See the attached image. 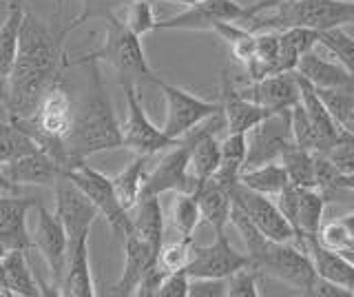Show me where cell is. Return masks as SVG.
I'll return each instance as SVG.
<instances>
[{
    "label": "cell",
    "instance_id": "6da1fadb",
    "mask_svg": "<svg viewBox=\"0 0 354 297\" xmlns=\"http://www.w3.org/2000/svg\"><path fill=\"white\" fill-rule=\"evenodd\" d=\"M62 38V31H53L40 18L25 12L18 58L7 75L5 109L9 120H31L42 96L55 80L62 78V69H66Z\"/></svg>",
    "mask_w": 354,
    "mask_h": 297
},
{
    "label": "cell",
    "instance_id": "7a4b0ae2",
    "mask_svg": "<svg viewBox=\"0 0 354 297\" xmlns=\"http://www.w3.org/2000/svg\"><path fill=\"white\" fill-rule=\"evenodd\" d=\"M64 147L69 162L124 147L122 125L118 123L113 102L106 93L100 62H88V87L84 100L75 109V123L64 140Z\"/></svg>",
    "mask_w": 354,
    "mask_h": 297
},
{
    "label": "cell",
    "instance_id": "3957f363",
    "mask_svg": "<svg viewBox=\"0 0 354 297\" xmlns=\"http://www.w3.org/2000/svg\"><path fill=\"white\" fill-rule=\"evenodd\" d=\"M88 62H106L118 73V80L136 84L138 89L142 84H153L158 75L151 69L147 53L142 47V38L127 27L124 20H120L118 14L106 18V34L102 45L93 51L80 53V56H69L66 53L64 67H80Z\"/></svg>",
    "mask_w": 354,
    "mask_h": 297
},
{
    "label": "cell",
    "instance_id": "277c9868",
    "mask_svg": "<svg viewBox=\"0 0 354 297\" xmlns=\"http://www.w3.org/2000/svg\"><path fill=\"white\" fill-rule=\"evenodd\" d=\"M274 7L277 12L272 16H252L246 27L250 31H281L288 27L326 31L343 25H354V3H343V0H281Z\"/></svg>",
    "mask_w": 354,
    "mask_h": 297
},
{
    "label": "cell",
    "instance_id": "5b68a950",
    "mask_svg": "<svg viewBox=\"0 0 354 297\" xmlns=\"http://www.w3.org/2000/svg\"><path fill=\"white\" fill-rule=\"evenodd\" d=\"M62 175L69 178L77 189L95 204L100 215L109 222L115 237L124 240L131 233V213L124 211V206L120 204L115 189H113V180H111L109 175L88 167L86 160H71L62 169Z\"/></svg>",
    "mask_w": 354,
    "mask_h": 297
},
{
    "label": "cell",
    "instance_id": "8992f818",
    "mask_svg": "<svg viewBox=\"0 0 354 297\" xmlns=\"http://www.w3.org/2000/svg\"><path fill=\"white\" fill-rule=\"evenodd\" d=\"M252 267L261 275H270L304 295L313 291L319 278L310 253L290 242H268Z\"/></svg>",
    "mask_w": 354,
    "mask_h": 297
},
{
    "label": "cell",
    "instance_id": "52a82bcc",
    "mask_svg": "<svg viewBox=\"0 0 354 297\" xmlns=\"http://www.w3.org/2000/svg\"><path fill=\"white\" fill-rule=\"evenodd\" d=\"M153 84L162 91L164 100H166L164 134L173 140L184 138L191 129H195L197 125H202L204 120H208L210 116L221 111V102L204 100V98L182 89V87H175L171 82L160 80V78Z\"/></svg>",
    "mask_w": 354,
    "mask_h": 297
},
{
    "label": "cell",
    "instance_id": "ba28073f",
    "mask_svg": "<svg viewBox=\"0 0 354 297\" xmlns=\"http://www.w3.org/2000/svg\"><path fill=\"white\" fill-rule=\"evenodd\" d=\"M122 91L127 98V120L122 125V140L124 149H131L136 156H155L162 149L175 147L177 140L169 138L164 129L155 127L142 107L140 89L131 82H122Z\"/></svg>",
    "mask_w": 354,
    "mask_h": 297
},
{
    "label": "cell",
    "instance_id": "9c48e42d",
    "mask_svg": "<svg viewBox=\"0 0 354 297\" xmlns=\"http://www.w3.org/2000/svg\"><path fill=\"white\" fill-rule=\"evenodd\" d=\"M191 149H193L191 134L177 140V145L155 164V169L147 173L142 197L162 195V193H193L197 182L191 173Z\"/></svg>",
    "mask_w": 354,
    "mask_h": 297
},
{
    "label": "cell",
    "instance_id": "30bf717a",
    "mask_svg": "<svg viewBox=\"0 0 354 297\" xmlns=\"http://www.w3.org/2000/svg\"><path fill=\"white\" fill-rule=\"evenodd\" d=\"M11 123L20 127L22 131H36V134L49 136V138L66 140V136L71 134L73 123H75V107L62 78L55 80L47 89V93L42 96L36 116L31 120H11Z\"/></svg>",
    "mask_w": 354,
    "mask_h": 297
},
{
    "label": "cell",
    "instance_id": "8fae6325",
    "mask_svg": "<svg viewBox=\"0 0 354 297\" xmlns=\"http://www.w3.org/2000/svg\"><path fill=\"white\" fill-rule=\"evenodd\" d=\"M248 20V7L235 3V0H202V3L184 9L182 14L160 20L155 25V31H213L217 23H239L246 27Z\"/></svg>",
    "mask_w": 354,
    "mask_h": 297
},
{
    "label": "cell",
    "instance_id": "7c38bea8",
    "mask_svg": "<svg viewBox=\"0 0 354 297\" xmlns=\"http://www.w3.org/2000/svg\"><path fill=\"white\" fill-rule=\"evenodd\" d=\"M33 246H38L44 262L49 267V291L51 295H62L60 286L66 269V255H69V237L60 222V217L49 208L38 206V224L33 235Z\"/></svg>",
    "mask_w": 354,
    "mask_h": 297
},
{
    "label": "cell",
    "instance_id": "4fadbf2b",
    "mask_svg": "<svg viewBox=\"0 0 354 297\" xmlns=\"http://www.w3.org/2000/svg\"><path fill=\"white\" fill-rule=\"evenodd\" d=\"M248 156L243 169L261 167V164L277 162L281 158L283 149L292 142L290 129V109L277 111L268 116L257 127H252L248 134Z\"/></svg>",
    "mask_w": 354,
    "mask_h": 297
},
{
    "label": "cell",
    "instance_id": "5bb4252c",
    "mask_svg": "<svg viewBox=\"0 0 354 297\" xmlns=\"http://www.w3.org/2000/svg\"><path fill=\"white\" fill-rule=\"evenodd\" d=\"M55 215L60 217L71 249L80 237L91 235L100 211L69 178L60 175V180L55 182Z\"/></svg>",
    "mask_w": 354,
    "mask_h": 297
},
{
    "label": "cell",
    "instance_id": "9a60e30c",
    "mask_svg": "<svg viewBox=\"0 0 354 297\" xmlns=\"http://www.w3.org/2000/svg\"><path fill=\"white\" fill-rule=\"evenodd\" d=\"M232 200L250 215L254 226L270 242H295L297 244V233L292 224L283 217V213L279 211V206H277L270 195L257 193L239 182L232 189Z\"/></svg>",
    "mask_w": 354,
    "mask_h": 297
},
{
    "label": "cell",
    "instance_id": "2e32d148",
    "mask_svg": "<svg viewBox=\"0 0 354 297\" xmlns=\"http://www.w3.org/2000/svg\"><path fill=\"white\" fill-rule=\"evenodd\" d=\"M250 258L246 251H237L230 244L226 233H215V240L208 246H195L193 244V255L188 262L186 273L191 278H221L226 280L228 275L235 271L248 267Z\"/></svg>",
    "mask_w": 354,
    "mask_h": 297
},
{
    "label": "cell",
    "instance_id": "e0dca14e",
    "mask_svg": "<svg viewBox=\"0 0 354 297\" xmlns=\"http://www.w3.org/2000/svg\"><path fill=\"white\" fill-rule=\"evenodd\" d=\"M219 102H221V116H224L226 134H248L252 127H257L261 120L272 116V111L263 109L248 100L246 96H241L230 80V71H221V91H219Z\"/></svg>",
    "mask_w": 354,
    "mask_h": 297
},
{
    "label": "cell",
    "instance_id": "ac0fdd59",
    "mask_svg": "<svg viewBox=\"0 0 354 297\" xmlns=\"http://www.w3.org/2000/svg\"><path fill=\"white\" fill-rule=\"evenodd\" d=\"M241 96H246L248 100L254 105H259L268 111H286V109H292L299 102V80H297V71H279V73H270L266 78L252 80L250 87L246 89H239Z\"/></svg>",
    "mask_w": 354,
    "mask_h": 297
},
{
    "label": "cell",
    "instance_id": "d6986e66",
    "mask_svg": "<svg viewBox=\"0 0 354 297\" xmlns=\"http://www.w3.org/2000/svg\"><path fill=\"white\" fill-rule=\"evenodd\" d=\"M33 197L3 193L0 197V246L5 251H29L33 237L27 231V213L36 208Z\"/></svg>",
    "mask_w": 354,
    "mask_h": 297
},
{
    "label": "cell",
    "instance_id": "ffe728a7",
    "mask_svg": "<svg viewBox=\"0 0 354 297\" xmlns=\"http://www.w3.org/2000/svg\"><path fill=\"white\" fill-rule=\"evenodd\" d=\"M158 262V251H153L147 242L140 240L136 233H129L124 237V269H122L120 280L111 286V295L129 297L136 295L142 278L147 271Z\"/></svg>",
    "mask_w": 354,
    "mask_h": 297
},
{
    "label": "cell",
    "instance_id": "44dd1931",
    "mask_svg": "<svg viewBox=\"0 0 354 297\" xmlns=\"http://www.w3.org/2000/svg\"><path fill=\"white\" fill-rule=\"evenodd\" d=\"M5 175L16 184H40V186H55V182L62 175V164L51 158L44 151H33L27 156H20L16 160L5 162L3 167Z\"/></svg>",
    "mask_w": 354,
    "mask_h": 297
},
{
    "label": "cell",
    "instance_id": "7402d4cb",
    "mask_svg": "<svg viewBox=\"0 0 354 297\" xmlns=\"http://www.w3.org/2000/svg\"><path fill=\"white\" fill-rule=\"evenodd\" d=\"M60 291L66 297H93L95 295V284L91 275V258H88V235L80 237L69 249Z\"/></svg>",
    "mask_w": 354,
    "mask_h": 297
},
{
    "label": "cell",
    "instance_id": "603a6c76",
    "mask_svg": "<svg viewBox=\"0 0 354 297\" xmlns=\"http://www.w3.org/2000/svg\"><path fill=\"white\" fill-rule=\"evenodd\" d=\"M299 75H304L308 82H313L317 89H346L354 91V73H350L343 64L330 62L317 56L315 51H308L301 56L297 69Z\"/></svg>",
    "mask_w": 354,
    "mask_h": 297
},
{
    "label": "cell",
    "instance_id": "cb8c5ba5",
    "mask_svg": "<svg viewBox=\"0 0 354 297\" xmlns=\"http://www.w3.org/2000/svg\"><path fill=\"white\" fill-rule=\"evenodd\" d=\"M164 208L160 195H144L131 211V233H136L140 240L158 251L164 244Z\"/></svg>",
    "mask_w": 354,
    "mask_h": 297
},
{
    "label": "cell",
    "instance_id": "d4e9b609",
    "mask_svg": "<svg viewBox=\"0 0 354 297\" xmlns=\"http://www.w3.org/2000/svg\"><path fill=\"white\" fill-rule=\"evenodd\" d=\"M306 249L310 253V258H313V264H315L319 278L335 282L354 295V264L343 255V253L324 249L315 235L306 237Z\"/></svg>",
    "mask_w": 354,
    "mask_h": 297
},
{
    "label": "cell",
    "instance_id": "484cf974",
    "mask_svg": "<svg viewBox=\"0 0 354 297\" xmlns=\"http://www.w3.org/2000/svg\"><path fill=\"white\" fill-rule=\"evenodd\" d=\"M193 193L197 195L199 208H202V219H206L215 233H226L232 208V189L210 178L204 184H197Z\"/></svg>",
    "mask_w": 354,
    "mask_h": 297
},
{
    "label": "cell",
    "instance_id": "4316f807",
    "mask_svg": "<svg viewBox=\"0 0 354 297\" xmlns=\"http://www.w3.org/2000/svg\"><path fill=\"white\" fill-rule=\"evenodd\" d=\"M319 45V31L308 27H288L279 31V58H277L274 73L295 71L301 56Z\"/></svg>",
    "mask_w": 354,
    "mask_h": 297
},
{
    "label": "cell",
    "instance_id": "83f0119b",
    "mask_svg": "<svg viewBox=\"0 0 354 297\" xmlns=\"http://www.w3.org/2000/svg\"><path fill=\"white\" fill-rule=\"evenodd\" d=\"M5 278L11 297H40L44 295V286L38 284L36 275H33L27 251H5L3 255Z\"/></svg>",
    "mask_w": 354,
    "mask_h": 297
},
{
    "label": "cell",
    "instance_id": "f1b7e54d",
    "mask_svg": "<svg viewBox=\"0 0 354 297\" xmlns=\"http://www.w3.org/2000/svg\"><path fill=\"white\" fill-rule=\"evenodd\" d=\"M151 156H136L124 169H122L113 180V189L120 204L124 206V211H133L136 204L142 200V191H144V182H147V164Z\"/></svg>",
    "mask_w": 354,
    "mask_h": 297
},
{
    "label": "cell",
    "instance_id": "f546056e",
    "mask_svg": "<svg viewBox=\"0 0 354 297\" xmlns=\"http://www.w3.org/2000/svg\"><path fill=\"white\" fill-rule=\"evenodd\" d=\"M326 197L317 189L299 186V204H297V244L306 249V237L317 235L319 226L324 224ZM308 251V249H306Z\"/></svg>",
    "mask_w": 354,
    "mask_h": 297
},
{
    "label": "cell",
    "instance_id": "4dcf8cb0",
    "mask_svg": "<svg viewBox=\"0 0 354 297\" xmlns=\"http://www.w3.org/2000/svg\"><path fill=\"white\" fill-rule=\"evenodd\" d=\"M239 182L243 186H248V189H252V191L274 197L288 182H290V178H288L283 164L277 160V162L261 164V167L243 169L239 173Z\"/></svg>",
    "mask_w": 354,
    "mask_h": 297
},
{
    "label": "cell",
    "instance_id": "1f68e13d",
    "mask_svg": "<svg viewBox=\"0 0 354 297\" xmlns=\"http://www.w3.org/2000/svg\"><path fill=\"white\" fill-rule=\"evenodd\" d=\"M279 162L283 164V169L288 173L292 184L297 186H308V189H315L317 186V175H315V153L308 151L304 147L295 145L290 142L283 153Z\"/></svg>",
    "mask_w": 354,
    "mask_h": 297
},
{
    "label": "cell",
    "instance_id": "d6a6232c",
    "mask_svg": "<svg viewBox=\"0 0 354 297\" xmlns=\"http://www.w3.org/2000/svg\"><path fill=\"white\" fill-rule=\"evenodd\" d=\"M22 18H25V5H16L11 16L5 20V25L0 27V75L3 78L11 73L18 58Z\"/></svg>",
    "mask_w": 354,
    "mask_h": 297
},
{
    "label": "cell",
    "instance_id": "836d02e7",
    "mask_svg": "<svg viewBox=\"0 0 354 297\" xmlns=\"http://www.w3.org/2000/svg\"><path fill=\"white\" fill-rule=\"evenodd\" d=\"M221 145V164L217 169V175L226 180H239V173L243 171L248 156V138L246 134H226L224 140H219Z\"/></svg>",
    "mask_w": 354,
    "mask_h": 297
},
{
    "label": "cell",
    "instance_id": "e575fe53",
    "mask_svg": "<svg viewBox=\"0 0 354 297\" xmlns=\"http://www.w3.org/2000/svg\"><path fill=\"white\" fill-rule=\"evenodd\" d=\"M230 224L237 228V233L241 235V242H243V249H246V255L250 258V264H254V260L261 255L270 240L254 226L250 215L243 211L235 200H232V208H230Z\"/></svg>",
    "mask_w": 354,
    "mask_h": 297
},
{
    "label": "cell",
    "instance_id": "d590c367",
    "mask_svg": "<svg viewBox=\"0 0 354 297\" xmlns=\"http://www.w3.org/2000/svg\"><path fill=\"white\" fill-rule=\"evenodd\" d=\"M171 219L180 237H193L195 228L202 222V208H199L195 193H175L171 204Z\"/></svg>",
    "mask_w": 354,
    "mask_h": 297
},
{
    "label": "cell",
    "instance_id": "8d00e7d4",
    "mask_svg": "<svg viewBox=\"0 0 354 297\" xmlns=\"http://www.w3.org/2000/svg\"><path fill=\"white\" fill-rule=\"evenodd\" d=\"M33 151H38V145L20 127H16L11 120H5L0 125V167L9 160H16Z\"/></svg>",
    "mask_w": 354,
    "mask_h": 297
},
{
    "label": "cell",
    "instance_id": "74e56055",
    "mask_svg": "<svg viewBox=\"0 0 354 297\" xmlns=\"http://www.w3.org/2000/svg\"><path fill=\"white\" fill-rule=\"evenodd\" d=\"M133 0H82V12L77 14L69 25L62 29V34H71L73 29L82 27L88 20H106L111 16L118 14V9L122 7H129Z\"/></svg>",
    "mask_w": 354,
    "mask_h": 297
},
{
    "label": "cell",
    "instance_id": "f35d334b",
    "mask_svg": "<svg viewBox=\"0 0 354 297\" xmlns=\"http://www.w3.org/2000/svg\"><path fill=\"white\" fill-rule=\"evenodd\" d=\"M319 45H324L339 64L354 73V38L348 36L341 27L319 31Z\"/></svg>",
    "mask_w": 354,
    "mask_h": 297
},
{
    "label": "cell",
    "instance_id": "ab89813d",
    "mask_svg": "<svg viewBox=\"0 0 354 297\" xmlns=\"http://www.w3.org/2000/svg\"><path fill=\"white\" fill-rule=\"evenodd\" d=\"M193 255V237H180L177 242H171V244H162L160 253H158V264L166 271H184L188 267Z\"/></svg>",
    "mask_w": 354,
    "mask_h": 297
},
{
    "label": "cell",
    "instance_id": "60d3db41",
    "mask_svg": "<svg viewBox=\"0 0 354 297\" xmlns=\"http://www.w3.org/2000/svg\"><path fill=\"white\" fill-rule=\"evenodd\" d=\"M124 23L133 34H138L140 38L144 34L155 31L158 18H155V12H153V0H133V3L127 7Z\"/></svg>",
    "mask_w": 354,
    "mask_h": 297
},
{
    "label": "cell",
    "instance_id": "b9f144b4",
    "mask_svg": "<svg viewBox=\"0 0 354 297\" xmlns=\"http://www.w3.org/2000/svg\"><path fill=\"white\" fill-rule=\"evenodd\" d=\"M259 278L261 273L248 264L239 271H235L232 275L226 278V286H228V297H259L261 289H259Z\"/></svg>",
    "mask_w": 354,
    "mask_h": 297
},
{
    "label": "cell",
    "instance_id": "7bdbcfd3",
    "mask_svg": "<svg viewBox=\"0 0 354 297\" xmlns=\"http://www.w3.org/2000/svg\"><path fill=\"white\" fill-rule=\"evenodd\" d=\"M315 237H317V242L324 249L337 251V253L350 251L352 244H354V237H352V233L348 231V226L343 224V219H335V222L321 224Z\"/></svg>",
    "mask_w": 354,
    "mask_h": 297
},
{
    "label": "cell",
    "instance_id": "ee69618b",
    "mask_svg": "<svg viewBox=\"0 0 354 297\" xmlns=\"http://www.w3.org/2000/svg\"><path fill=\"white\" fill-rule=\"evenodd\" d=\"M326 156L343 175H352L354 173V134L341 131V140L326 153Z\"/></svg>",
    "mask_w": 354,
    "mask_h": 297
},
{
    "label": "cell",
    "instance_id": "f6af8a7d",
    "mask_svg": "<svg viewBox=\"0 0 354 297\" xmlns=\"http://www.w3.org/2000/svg\"><path fill=\"white\" fill-rule=\"evenodd\" d=\"M228 286L221 278H191L188 297H226Z\"/></svg>",
    "mask_w": 354,
    "mask_h": 297
},
{
    "label": "cell",
    "instance_id": "bcb514c9",
    "mask_svg": "<svg viewBox=\"0 0 354 297\" xmlns=\"http://www.w3.org/2000/svg\"><path fill=\"white\" fill-rule=\"evenodd\" d=\"M188 284H191V275L186 273V269L166 273L158 297H188Z\"/></svg>",
    "mask_w": 354,
    "mask_h": 297
},
{
    "label": "cell",
    "instance_id": "7dc6e473",
    "mask_svg": "<svg viewBox=\"0 0 354 297\" xmlns=\"http://www.w3.org/2000/svg\"><path fill=\"white\" fill-rule=\"evenodd\" d=\"M308 295H319V297H354L348 289H343V286L335 284V282H328L324 278H317L313 291Z\"/></svg>",
    "mask_w": 354,
    "mask_h": 297
},
{
    "label": "cell",
    "instance_id": "c3c4849f",
    "mask_svg": "<svg viewBox=\"0 0 354 297\" xmlns=\"http://www.w3.org/2000/svg\"><path fill=\"white\" fill-rule=\"evenodd\" d=\"M0 193H11V195H18L20 193V184L11 182L7 175H5L3 169H0Z\"/></svg>",
    "mask_w": 354,
    "mask_h": 297
},
{
    "label": "cell",
    "instance_id": "681fc988",
    "mask_svg": "<svg viewBox=\"0 0 354 297\" xmlns=\"http://www.w3.org/2000/svg\"><path fill=\"white\" fill-rule=\"evenodd\" d=\"M14 7H16V3H11V0H0V27H3L5 20L11 16Z\"/></svg>",
    "mask_w": 354,
    "mask_h": 297
},
{
    "label": "cell",
    "instance_id": "f907efd6",
    "mask_svg": "<svg viewBox=\"0 0 354 297\" xmlns=\"http://www.w3.org/2000/svg\"><path fill=\"white\" fill-rule=\"evenodd\" d=\"M3 255H5V253H0V295H7V297H11V293H9V286H7V278H5Z\"/></svg>",
    "mask_w": 354,
    "mask_h": 297
},
{
    "label": "cell",
    "instance_id": "816d5d0a",
    "mask_svg": "<svg viewBox=\"0 0 354 297\" xmlns=\"http://www.w3.org/2000/svg\"><path fill=\"white\" fill-rule=\"evenodd\" d=\"M339 189L341 191H354V173L352 175H343L339 178Z\"/></svg>",
    "mask_w": 354,
    "mask_h": 297
},
{
    "label": "cell",
    "instance_id": "f5cc1de1",
    "mask_svg": "<svg viewBox=\"0 0 354 297\" xmlns=\"http://www.w3.org/2000/svg\"><path fill=\"white\" fill-rule=\"evenodd\" d=\"M343 219V224L348 226V231L352 233V237H354V213H350V215H346V217H341ZM354 246V244H352Z\"/></svg>",
    "mask_w": 354,
    "mask_h": 297
},
{
    "label": "cell",
    "instance_id": "db71d44e",
    "mask_svg": "<svg viewBox=\"0 0 354 297\" xmlns=\"http://www.w3.org/2000/svg\"><path fill=\"white\" fill-rule=\"evenodd\" d=\"M153 3H155V0H153ZM164 3H175V5H188V7H191V5L202 3V0H164Z\"/></svg>",
    "mask_w": 354,
    "mask_h": 297
},
{
    "label": "cell",
    "instance_id": "11a10c76",
    "mask_svg": "<svg viewBox=\"0 0 354 297\" xmlns=\"http://www.w3.org/2000/svg\"><path fill=\"white\" fill-rule=\"evenodd\" d=\"M5 93H7V82L0 84V111H7L5 109Z\"/></svg>",
    "mask_w": 354,
    "mask_h": 297
},
{
    "label": "cell",
    "instance_id": "9f6ffc18",
    "mask_svg": "<svg viewBox=\"0 0 354 297\" xmlns=\"http://www.w3.org/2000/svg\"><path fill=\"white\" fill-rule=\"evenodd\" d=\"M5 120H7V111H0V125H3Z\"/></svg>",
    "mask_w": 354,
    "mask_h": 297
},
{
    "label": "cell",
    "instance_id": "6f0895ef",
    "mask_svg": "<svg viewBox=\"0 0 354 297\" xmlns=\"http://www.w3.org/2000/svg\"><path fill=\"white\" fill-rule=\"evenodd\" d=\"M64 3V0H55V7H58V14H60V5Z\"/></svg>",
    "mask_w": 354,
    "mask_h": 297
},
{
    "label": "cell",
    "instance_id": "680465c9",
    "mask_svg": "<svg viewBox=\"0 0 354 297\" xmlns=\"http://www.w3.org/2000/svg\"><path fill=\"white\" fill-rule=\"evenodd\" d=\"M11 3H16V5H22V3H25V0H11Z\"/></svg>",
    "mask_w": 354,
    "mask_h": 297
},
{
    "label": "cell",
    "instance_id": "91938a15",
    "mask_svg": "<svg viewBox=\"0 0 354 297\" xmlns=\"http://www.w3.org/2000/svg\"><path fill=\"white\" fill-rule=\"evenodd\" d=\"M7 82V78H3V75H0V84H5Z\"/></svg>",
    "mask_w": 354,
    "mask_h": 297
},
{
    "label": "cell",
    "instance_id": "94428289",
    "mask_svg": "<svg viewBox=\"0 0 354 297\" xmlns=\"http://www.w3.org/2000/svg\"><path fill=\"white\" fill-rule=\"evenodd\" d=\"M343 3H354V0H343Z\"/></svg>",
    "mask_w": 354,
    "mask_h": 297
},
{
    "label": "cell",
    "instance_id": "6125c7cd",
    "mask_svg": "<svg viewBox=\"0 0 354 297\" xmlns=\"http://www.w3.org/2000/svg\"><path fill=\"white\" fill-rule=\"evenodd\" d=\"M0 253H5V249H3V246H0Z\"/></svg>",
    "mask_w": 354,
    "mask_h": 297
}]
</instances>
